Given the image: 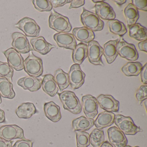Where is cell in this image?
Wrapping results in <instances>:
<instances>
[{"mask_svg": "<svg viewBox=\"0 0 147 147\" xmlns=\"http://www.w3.org/2000/svg\"><path fill=\"white\" fill-rule=\"evenodd\" d=\"M58 94L65 110L74 114H80L81 112V104L74 92L65 91Z\"/></svg>", "mask_w": 147, "mask_h": 147, "instance_id": "cell-1", "label": "cell"}, {"mask_svg": "<svg viewBox=\"0 0 147 147\" xmlns=\"http://www.w3.org/2000/svg\"><path fill=\"white\" fill-rule=\"evenodd\" d=\"M50 28L60 32L69 33L71 31L72 26L69 18L54 11L49 17Z\"/></svg>", "mask_w": 147, "mask_h": 147, "instance_id": "cell-2", "label": "cell"}, {"mask_svg": "<svg viewBox=\"0 0 147 147\" xmlns=\"http://www.w3.org/2000/svg\"><path fill=\"white\" fill-rule=\"evenodd\" d=\"M24 69L30 76L38 78L43 73L42 61L35 56L33 52L24 61Z\"/></svg>", "mask_w": 147, "mask_h": 147, "instance_id": "cell-3", "label": "cell"}, {"mask_svg": "<svg viewBox=\"0 0 147 147\" xmlns=\"http://www.w3.org/2000/svg\"><path fill=\"white\" fill-rule=\"evenodd\" d=\"M81 22L84 27L92 31H100L104 27V23L95 13L89 11L83 8L81 15Z\"/></svg>", "mask_w": 147, "mask_h": 147, "instance_id": "cell-4", "label": "cell"}, {"mask_svg": "<svg viewBox=\"0 0 147 147\" xmlns=\"http://www.w3.org/2000/svg\"><path fill=\"white\" fill-rule=\"evenodd\" d=\"M114 123L125 135H135L142 130L134 123L131 117H125L121 114L115 116Z\"/></svg>", "mask_w": 147, "mask_h": 147, "instance_id": "cell-5", "label": "cell"}, {"mask_svg": "<svg viewBox=\"0 0 147 147\" xmlns=\"http://www.w3.org/2000/svg\"><path fill=\"white\" fill-rule=\"evenodd\" d=\"M15 26L22 31L26 36L29 37H38L40 33V26L35 20L28 17L20 20Z\"/></svg>", "mask_w": 147, "mask_h": 147, "instance_id": "cell-6", "label": "cell"}, {"mask_svg": "<svg viewBox=\"0 0 147 147\" xmlns=\"http://www.w3.org/2000/svg\"><path fill=\"white\" fill-rule=\"evenodd\" d=\"M117 50L118 54L122 58L131 61H137L138 54L135 45L125 42L123 39L119 40L117 43Z\"/></svg>", "mask_w": 147, "mask_h": 147, "instance_id": "cell-7", "label": "cell"}, {"mask_svg": "<svg viewBox=\"0 0 147 147\" xmlns=\"http://www.w3.org/2000/svg\"><path fill=\"white\" fill-rule=\"evenodd\" d=\"M0 138L7 141L26 139L23 129L17 125H6L0 128Z\"/></svg>", "mask_w": 147, "mask_h": 147, "instance_id": "cell-8", "label": "cell"}, {"mask_svg": "<svg viewBox=\"0 0 147 147\" xmlns=\"http://www.w3.org/2000/svg\"><path fill=\"white\" fill-rule=\"evenodd\" d=\"M103 49L96 41H92L88 45V58L90 63L94 65L104 66L101 59Z\"/></svg>", "mask_w": 147, "mask_h": 147, "instance_id": "cell-9", "label": "cell"}, {"mask_svg": "<svg viewBox=\"0 0 147 147\" xmlns=\"http://www.w3.org/2000/svg\"><path fill=\"white\" fill-rule=\"evenodd\" d=\"M12 46L21 54H26L33 51L25 35L19 32H13L12 35Z\"/></svg>", "mask_w": 147, "mask_h": 147, "instance_id": "cell-10", "label": "cell"}, {"mask_svg": "<svg viewBox=\"0 0 147 147\" xmlns=\"http://www.w3.org/2000/svg\"><path fill=\"white\" fill-rule=\"evenodd\" d=\"M69 85L74 89L80 88L85 82L86 74L82 70L80 65L74 64L71 66L68 74Z\"/></svg>", "mask_w": 147, "mask_h": 147, "instance_id": "cell-11", "label": "cell"}, {"mask_svg": "<svg viewBox=\"0 0 147 147\" xmlns=\"http://www.w3.org/2000/svg\"><path fill=\"white\" fill-rule=\"evenodd\" d=\"M82 108L88 118L93 119L98 114V103L97 99L91 94L84 95L82 98Z\"/></svg>", "mask_w": 147, "mask_h": 147, "instance_id": "cell-12", "label": "cell"}, {"mask_svg": "<svg viewBox=\"0 0 147 147\" xmlns=\"http://www.w3.org/2000/svg\"><path fill=\"white\" fill-rule=\"evenodd\" d=\"M7 59L9 66L16 71H20L24 69V60L21 54L13 48H10L3 52Z\"/></svg>", "mask_w": 147, "mask_h": 147, "instance_id": "cell-13", "label": "cell"}, {"mask_svg": "<svg viewBox=\"0 0 147 147\" xmlns=\"http://www.w3.org/2000/svg\"><path fill=\"white\" fill-rule=\"evenodd\" d=\"M107 135L110 143L115 147H125L128 143L125 135L116 126L108 129Z\"/></svg>", "mask_w": 147, "mask_h": 147, "instance_id": "cell-14", "label": "cell"}, {"mask_svg": "<svg viewBox=\"0 0 147 147\" xmlns=\"http://www.w3.org/2000/svg\"><path fill=\"white\" fill-rule=\"evenodd\" d=\"M97 101L101 109L110 112H117L119 110V102L112 95L101 94L97 97Z\"/></svg>", "mask_w": 147, "mask_h": 147, "instance_id": "cell-15", "label": "cell"}, {"mask_svg": "<svg viewBox=\"0 0 147 147\" xmlns=\"http://www.w3.org/2000/svg\"><path fill=\"white\" fill-rule=\"evenodd\" d=\"M54 38L60 48L74 50L76 46V41L74 35L70 33L60 32L56 33Z\"/></svg>", "mask_w": 147, "mask_h": 147, "instance_id": "cell-16", "label": "cell"}, {"mask_svg": "<svg viewBox=\"0 0 147 147\" xmlns=\"http://www.w3.org/2000/svg\"><path fill=\"white\" fill-rule=\"evenodd\" d=\"M94 8L95 14L101 19L109 21L116 18V13L112 7L106 2L96 4Z\"/></svg>", "mask_w": 147, "mask_h": 147, "instance_id": "cell-17", "label": "cell"}, {"mask_svg": "<svg viewBox=\"0 0 147 147\" xmlns=\"http://www.w3.org/2000/svg\"><path fill=\"white\" fill-rule=\"evenodd\" d=\"M42 82L41 79L27 76L19 79L18 80V84L24 90L35 92L40 89L42 87Z\"/></svg>", "mask_w": 147, "mask_h": 147, "instance_id": "cell-18", "label": "cell"}, {"mask_svg": "<svg viewBox=\"0 0 147 147\" xmlns=\"http://www.w3.org/2000/svg\"><path fill=\"white\" fill-rule=\"evenodd\" d=\"M30 43L33 50L42 55H47L55 47V45L48 42L43 36L32 38Z\"/></svg>", "mask_w": 147, "mask_h": 147, "instance_id": "cell-19", "label": "cell"}, {"mask_svg": "<svg viewBox=\"0 0 147 147\" xmlns=\"http://www.w3.org/2000/svg\"><path fill=\"white\" fill-rule=\"evenodd\" d=\"M44 111L47 118L54 123L58 122L61 119V108L53 101L45 103L44 106Z\"/></svg>", "mask_w": 147, "mask_h": 147, "instance_id": "cell-20", "label": "cell"}, {"mask_svg": "<svg viewBox=\"0 0 147 147\" xmlns=\"http://www.w3.org/2000/svg\"><path fill=\"white\" fill-rule=\"evenodd\" d=\"M42 86L44 92L51 97L55 96L59 90L54 76L51 74L45 75L44 76Z\"/></svg>", "mask_w": 147, "mask_h": 147, "instance_id": "cell-21", "label": "cell"}, {"mask_svg": "<svg viewBox=\"0 0 147 147\" xmlns=\"http://www.w3.org/2000/svg\"><path fill=\"white\" fill-rule=\"evenodd\" d=\"M115 117V114L113 112L105 111L100 113L94 121V125L97 129H100L109 127L114 123Z\"/></svg>", "mask_w": 147, "mask_h": 147, "instance_id": "cell-22", "label": "cell"}, {"mask_svg": "<svg viewBox=\"0 0 147 147\" xmlns=\"http://www.w3.org/2000/svg\"><path fill=\"white\" fill-rule=\"evenodd\" d=\"M119 39L111 40L106 43L104 45L103 55L108 64L113 63L117 57V45Z\"/></svg>", "mask_w": 147, "mask_h": 147, "instance_id": "cell-23", "label": "cell"}, {"mask_svg": "<svg viewBox=\"0 0 147 147\" xmlns=\"http://www.w3.org/2000/svg\"><path fill=\"white\" fill-rule=\"evenodd\" d=\"M72 33L77 40L86 44L93 41L95 38L94 32L84 26L74 28Z\"/></svg>", "mask_w": 147, "mask_h": 147, "instance_id": "cell-24", "label": "cell"}, {"mask_svg": "<svg viewBox=\"0 0 147 147\" xmlns=\"http://www.w3.org/2000/svg\"><path fill=\"white\" fill-rule=\"evenodd\" d=\"M38 112L34 104L30 102L24 103L19 106L16 110L17 116L20 119H30Z\"/></svg>", "mask_w": 147, "mask_h": 147, "instance_id": "cell-25", "label": "cell"}, {"mask_svg": "<svg viewBox=\"0 0 147 147\" xmlns=\"http://www.w3.org/2000/svg\"><path fill=\"white\" fill-rule=\"evenodd\" d=\"M94 119L88 118L84 116L77 118L72 122L74 130L86 131L89 130L94 125Z\"/></svg>", "mask_w": 147, "mask_h": 147, "instance_id": "cell-26", "label": "cell"}, {"mask_svg": "<svg viewBox=\"0 0 147 147\" xmlns=\"http://www.w3.org/2000/svg\"><path fill=\"white\" fill-rule=\"evenodd\" d=\"M129 36L138 41L147 40V29L140 24L136 23L129 26Z\"/></svg>", "mask_w": 147, "mask_h": 147, "instance_id": "cell-27", "label": "cell"}, {"mask_svg": "<svg viewBox=\"0 0 147 147\" xmlns=\"http://www.w3.org/2000/svg\"><path fill=\"white\" fill-rule=\"evenodd\" d=\"M72 58L75 64L80 65L87 57L88 45L83 43L77 45L73 50Z\"/></svg>", "mask_w": 147, "mask_h": 147, "instance_id": "cell-28", "label": "cell"}, {"mask_svg": "<svg viewBox=\"0 0 147 147\" xmlns=\"http://www.w3.org/2000/svg\"><path fill=\"white\" fill-rule=\"evenodd\" d=\"M0 95L3 98L10 99L15 97L13 85L6 78H0Z\"/></svg>", "mask_w": 147, "mask_h": 147, "instance_id": "cell-29", "label": "cell"}, {"mask_svg": "<svg viewBox=\"0 0 147 147\" xmlns=\"http://www.w3.org/2000/svg\"><path fill=\"white\" fill-rule=\"evenodd\" d=\"M143 66L139 62H129L121 68L123 74L127 76H137L142 71Z\"/></svg>", "mask_w": 147, "mask_h": 147, "instance_id": "cell-30", "label": "cell"}, {"mask_svg": "<svg viewBox=\"0 0 147 147\" xmlns=\"http://www.w3.org/2000/svg\"><path fill=\"white\" fill-rule=\"evenodd\" d=\"M124 15L128 26L135 24L139 18L138 10L131 3L128 4L124 10Z\"/></svg>", "mask_w": 147, "mask_h": 147, "instance_id": "cell-31", "label": "cell"}, {"mask_svg": "<svg viewBox=\"0 0 147 147\" xmlns=\"http://www.w3.org/2000/svg\"><path fill=\"white\" fill-rule=\"evenodd\" d=\"M54 77L60 92H62L69 86L68 74L61 69H58L55 71Z\"/></svg>", "mask_w": 147, "mask_h": 147, "instance_id": "cell-32", "label": "cell"}, {"mask_svg": "<svg viewBox=\"0 0 147 147\" xmlns=\"http://www.w3.org/2000/svg\"><path fill=\"white\" fill-rule=\"evenodd\" d=\"M108 25L110 31L115 35L122 37L127 32V29L124 24L118 20H109Z\"/></svg>", "mask_w": 147, "mask_h": 147, "instance_id": "cell-33", "label": "cell"}, {"mask_svg": "<svg viewBox=\"0 0 147 147\" xmlns=\"http://www.w3.org/2000/svg\"><path fill=\"white\" fill-rule=\"evenodd\" d=\"M89 137L90 143L93 147H100L105 142V133L103 130L94 129L89 135Z\"/></svg>", "mask_w": 147, "mask_h": 147, "instance_id": "cell-34", "label": "cell"}, {"mask_svg": "<svg viewBox=\"0 0 147 147\" xmlns=\"http://www.w3.org/2000/svg\"><path fill=\"white\" fill-rule=\"evenodd\" d=\"M77 147H88L90 144L89 134L85 131H75Z\"/></svg>", "mask_w": 147, "mask_h": 147, "instance_id": "cell-35", "label": "cell"}, {"mask_svg": "<svg viewBox=\"0 0 147 147\" xmlns=\"http://www.w3.org/2000/svg\"><path fill=\"white\" fill-rule=\"evenodd\" d=\"M13 74L14 70L7 63L0 61V77L6 78L12 82Z\"/></svg>", "mask_w": 147, "mask_h": 147, "instance_id": "cell-36", "label": "cell"}, {"mask_svg": "<svg viewBox=\"0 0 147 147\" xmlns=\"http://www.w3.org/2000/svg\"><path fill=\"white\" fill-rule=\"evenodd\" d=\"M32 2L35 8L39 12L51 11L53 7L49 0H33Z\"/></svg>", "mask_w": 147, "mask_h": 147, "instance_id": "cell-37", "label": "cell"}, {"mask_svg": "<svg viewBox=\"0 0 147 147\" xmlns=\"http://www.w3.org/2000/svg\"><path fill=\"white\" fill-rule=\"evenodd\" d=\"M147 85H142L140 86L136 92V97L140 105L142 104L144 100L147 99Z\"/></svg>", "mask_w": 147, "mask_h": 147, "instance_id": "cell-38", "label": "cell"}, {"mask_svg": "<svg viewBox=\"0 0 147 147\" xmlns=\"http://www.w3.org/2000/svg\"><path fill=\"white\" fill-rule=\"evenodd\" d=\"M131 4L137 10L147 11V0H131Z\"/></svg>", "mask_w": 147, "mask_h": 147, "instance_id": "cell-39", "label": "cell"}, {"mask_svg": "<svg viewBox=\"0 0 147 147\" xmlns=\"http://www.w3.org/2000/svg\"><path fill=\"white\" fill-rule=\"evenodd\" d=\"M33 142L28 139L18 140L12 147H32Z\"/></svg>", "mask_w": 147, "mask_h": 147, "instance_id": "cell-40", "label": "cell"}, {"mask_svg": "<svg viewBox=\"0 0 147 147\" xmlns=\"http://www.w3.org/2000/svg\"><path fill=\"white\" fill-rule=\"evenodd\" d=\"M50 1L51 3L52 7L54 8L62 7L71 2L70 0H51Z\"/></svg>", "mask_w": 147, "mask_h": 147, "instance_id": "cell-41", "label": "cell"}, {"mask_svg": "<svg viewBox=\"0 0 147 147\" xmlns=\"http://www.w3.org/2000/svg\"><path fill=\"white\" fill-rule=\"evenodd\" d=\"M141 81L144 85L147 84V63L144 64L140 73Z\"/></svg>", "mask_w": 147, "mask_h": 147, "instance_id": "cell-42", "label": "cell"}, {"mask_svg": "<svg viewBox=\"0 0 147 147\" xmlns=\"http://www.w3.org/2000/svg\"><path fill=\"white\" fill-rule=\"evenodd\" d=\"M71 4L69 6V9L72 8H77L81 7L85 5V1L84 0H72L71 1Z\"/></svg>", "mask_w": 147, "mask_h": 147, "instance_id": "cell-43", "label": "cell"}, {"mask_svg": "<svg viewBox=\"0 0 147 147\" xmlns=\"http://www.w3.org/2000/svg\"><path fill=\"white\" fill-rule=\"evenodd\" d=\"M138 47L139 50L147 53V40L141 41L140 42L138 43Z\"/></svg>", "mask_w": 147, "mask_h": 147, "instance_id": "cell-44", "label": "cell"}, {"mask_svg": "<svg viewBox=\"0 0 147 147\" xmlns=\"http://www.w3.org/2000/svg\"><path fill=\"white\" fill-rule=\"evenodd\" d=\"M12 141H7L0 138V147H12Z\"/></svg>", "mask_w": 147, "mask_h": 147, "instance_id": "cell-45", "label": "cell"}, {"mask_svg": "<svg viewBox=\"0 0 147 147\" xmlns=\"http://www.w3.org/2000/svg\"><path fill=\"white\" fill-rule=\"evenodd\" d=\"M6 122L5 113L3 110L0 108V123H5Z\"/></svg>", "mask_w": 147, "mask_h": 147, "instance_id": "cell-46", "label": "cell"}, {"mask_svg": "<svg viewBox=\"0 0 147 147\" xmlns=\"http://www.w3.org/2000/svg\"><path fill=\"white\" fill-rule=\"evenodd\" d=\"M113 1L117 4L119 6H121L125 3H126V0H114Z\"/></svg>", "mask_w": 147, "mask_h": 147, "instance_id": "cell-47", "label": "cell"}, {"mask_svg": "<svg viewBox=\"0 0 147 147\" xmlns=\"http://www.w3.org/2000/svg\"><path fill=\"white\" fill-rule=\"evenodd\" d=\"M100 147H113V146L107 141L104 142Z\"/></svg>", "mask_w": 147, "mask_h": 147, "instance_id": "cell-48", "label": "cell"}, {"mask_svg": "<svg viewBox=\"0 0 147 147\" xmlns=\"http://www.w3.org/2000/svg\"><path fill=\"white\" fill-rule=\"evenodd\" d=\"M93 3H97V4H98V3H102V2H105V1H97V0H95V1H94V0H92V1Z\"/></svg>", "mask_w": 147, "mask_h": 147, "instance_id": "cell-49", "label": "cell"}, {"mask_svg": "<svg viewBox=\"0 0 147 147\" xmlns=\"http://www.w3.org/2000/svg\"><path fill=\"white\" fill-rule=\"evenodd\" d=\"M125 147H139V146H135V147H131V146H130V145H126V146H125Z\"/></svg>", "mask_w": 147, "mask_h": 147, "instance_id": "cell-50", "label": "cell"}, {"mask_svg": "<svg viewBox=\"0 0 147 147\" xmlns=\"http://www.w3.org/2000/svg\"><path fill=\"white\" fill-rule=\"evenodd\" d=\"M2 103V99H1V97L0 95V104Z\"/></svg>", "mask_w": 147, "mask_h": 147, "instance_id": "cell-51", "label": "cell"}]
</instances>
